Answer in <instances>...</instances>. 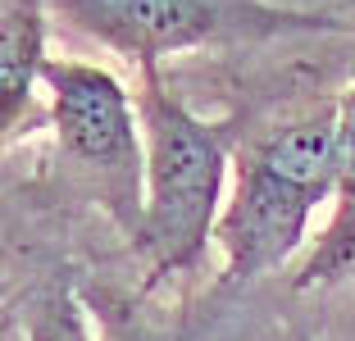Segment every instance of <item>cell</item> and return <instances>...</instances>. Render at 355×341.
Instances as JSON below:
<instances>
[{
  "instance_id": "6da1fadb",
  "label": "cell",
  "mask_w": 355,
  "mask_h": 341,
  "mask_svg": "<svg viewBox=\"0 0 355 341\" xmlns=\"http://www.w3.org/2000/svg\"><path fill=\"white\" fill-rule=\"evenodd\" d=\"M342 173L337 91L287 110L269 123H246L232 159V191L223 205L219 273L223 287H255L282 278L310 246L319 205H333Z\"/></svg>"
},
{
  "instance_id": "7a4b0ae2",
  "label": "cell",
  "mask_w": 355,
  "mask_h": 341,
  "mask_svg": "<svg viewBox=\"0 0 355 341\" xmlns=\"http://www.w3.org/2000/svg\"><path fill=\"white\" fill-rule=\"evenodd\" d=\"M137 114L146 137V218L132 255L146 264L141 291H164L173 282H191L205 269L223 218V186L237 159L246 110L223 119L196 114L187 96L173 87L164 69L137 73Z\"/></svg>"
},
{
  "instance_id": "3957f363",
  "label": "cell",
  "mask_w": 355,
  "mask_h": 341,
  "mask_svg": "<svg viewBox=\"0 0 355 341\" xmlns=\"http://www.w3.org/2000/svg\"><path fill=\"white\" fill-rule=\"evenodd\" d=\"M46 10L137 73L196 51H251L287 37H355V19L282 0H46Z\"/></svg>"
},
{
  "instance_id": "277c9868",
  "label": "cell",
  "mask_w": 355,
  "mask_h": 341,
  "mask_svg": "<svg viewBox=\"0 0 355 341\" xmlns=\"http://www.w3.org/2000/svg\"><path fill=\"white\" fill-rule=\"evenodd\" d=\"M42 91L64 191L96 205L137 250L146 218V137L137 96L105 64L69 55L46 64Z\"/></svg>"
},
{
  "instance_id": "5b68a950",
  "label": "cell",
  "mask_w": 355,
  "mask_h": 341,
  "mask_svg": "<svg viewBox=\"0 0 355 341\" xmlns=\"http://www.w3.org/2000/svg\"><path fill=\"white\" fill-rule=\"evenodd\" d=\"M78 296L101 328V341H310L287 273L255 287H223L214 278L178 300L110 282H78Z\"/></svg>"
},
{
  "instance_id": "8992f818",
  "label": "cell",
  "mask_w": 355,
  "mask_h": 341,
  "mask_svg": "<svg viewBox=\"0 0 355 341\" xmlns=\"http://www.w3.org/2000/svg\"><path fill=\"white\" fill-rule=\"evenodd\" d=\"M337 137H342V173H337V196L328 223L310 237L301 250L287 282L296 296H314V291H333L355 282V69L346 87L337 91Z\"/></svg>"
},
{
  "instance_id": "52a82bcc",
  "label": "cell",
  "mask_w": 355,
  "mask_h": 341,
  "mask_svg": "<svg viewBox=\"0 0 355 341\" xmlns=\"http://www.w3.org/2000/svg\"><path fill=\"white\" fill-rule=\"evenodd\" d=\"M14 314L23 319L28 341H101L87 328V305L73 278L37 273L23 296H14Z\"/></svg>"
}]
</instances>
